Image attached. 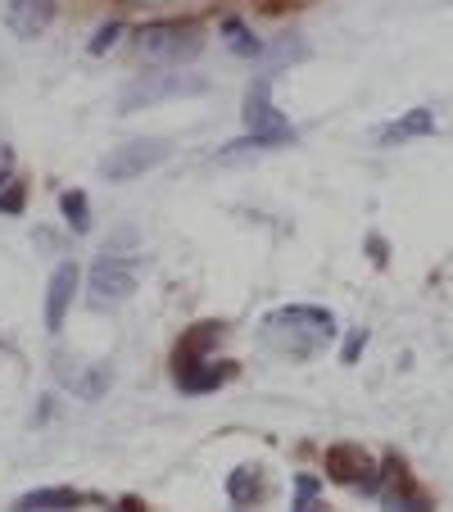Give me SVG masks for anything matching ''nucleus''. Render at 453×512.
Segmentation results:
<instances>
[{"label":"nucleus","instance_id":"16","mask_svg":"<svg viewBox=\"0 0 453 512\" xmlns=\"http://www.w3.org/2000/svg\"><path fill=\"white\" fill-rule=\"evenodd\" d=\"M313 494H318V481H313V476H299V485H295V508H313Z\"/></svg>","mask_w":453,"mask_h":512},{"label":"nucleus","instance_id":"9","mask_svg":"<svg viewBox=\"0 0 453 512\" xmlns=\"http://www.w3.org/2000/svg\"><path fill=\"white\" fill-rule=\"evenodd\" d=\"M5 19L19 37H37L55 19V0H5Z\"/></svg>","mask_w":453,"mask_h":512},{"label":"nucleus","instance_id":"2","mask_svg":"<svg viewBox=\"0 0 453 512\" xmlns=\"http://www.w3.org/2000/svg\"><path fill=\"white\" fill-rule=\"evenodd\" d=\"M245 127H250V136L236 141V150H254V145H259V150H281V145H295V127L272 105L268 73H259V78L250 82V91H245Z\"/></svg>","mask_w":453,"mask_h":512},{"label":"nucleus","instance_id":"1","mask_svg":"<svg viewBox=\"0 0 453 512\" xmlns=\"http://www.w3.org/2000/svg\"><path fill=\"white\" fill-rule=\"evenodd\" d=\"M336 336V318L318 304H290V309H277L263 318L259 340L281 358H313L331 345Z\"/></svg>","mask_w":453,"mask_h":512},{"label":"nucleus","instance_id":"18","mask_svg":"<svg viewBox=\"0 0 453 512\" xmlns=\"http://www.w3.org/2000/svg\"><path fill=\"white\" fill-rule=\"evenodd\" d=\"M363 345H367V336H363V331H354V336L345 340V363H354V358H358V349H363Z\"/></svg>","mask_w":453,"mask_h":512},{"label":"nucleus","instance_id":"7","mask_svg":"<svg viewBox=\"0 0 453 512\" xmlns=\"http://www.w3.org/2000/svg\"><path fill=\"white\" fill-rule=\"evenodd\" d=\"M78 263H59L55 272H50V286H46V327L59 331L64 327V313L68 304H73V290H78Z\"/></svg>","mask_w":453,"mask_h":512},{"label":"nucleus","instance_id":"12","mask_svg":"<svg viewBox=\"0 0 453 512\" xmlns=\"http://www.w3.org/2000/svg\"><path fill=\"white\" fill-rule=\"evenodd\" d=\"M59 209H64L68 227H73L78 236L91 232V204H87V195H82V191H64V195H59Z\"/></svg>","mask_w":453,"mask_h":512},{"label":"nucleus","instance_id":"13","mask_svg":"<svg viewBox=\"0 0 453 512\" xmlns=\"http://www.w3.org/2000/svg\"><path fill=\"white\" fill-rule=\"evenodd\" d=\"M227 494H232V503H254L263 494L259 472H254V467H241V472H232V481H227Z\"/></svg>","mask_w":453,"mask_h":512},{"label":"nucleus","instance_id":"8","mask_svg":"<svg viewBox=\"0 0 453 512\" xmlns=\"http://www.w3.org/2000/svg\"><path fill=\"white\" fill-rule=\"evenodd\" d=\"M232 363H213V358H195V363H177V386L186 395H204V390H218L222 381H232Z\"/></svg>","mask_w":453,"mask_h":512},{"label":"nucleus","instance_id":"5","mask_svg":"<svg viewBox=\"0 0 453 512\" xmlns=\"http://www.w3.org/2000/svg\"><path fill=\"white\" fill-rule=\"evenodd\" d=\"M136 290V259H123V254H109L91 268V295L87 300L96 304V309H114V304L132 300Z\"/></svg>","mask_w":453,"mask_h":512},{"label":"nucleus","instance_id":"3","mask_svg":"<svg viewBox=\"0 0 453 512\" xmlns=\"http://www.w3.org/2000/svg\"><path fill=\"white\" fill-rule=\"evenodd\" d=\"M200 32L191 23H150V28L136 32V50L150 64H182V59L200 55Z\"/></svg>","mask_w":453,"mask_h":512},{"label":"nucleus","instance_id":"19","mask_svg":"<svg viewBox=\"0 0 453 512\" xmlns=\"http://www.w3.org/2000/svg\"><path fill=\"white\" fill-rule=\"evenodd\" d=\"M132 5H164V0H132Z\"/></svg>","mask_w":453,"mask_h":512},{"label":"nucleus","instance_id":"20","mask_svg":"<svg viewBox=\"0 0 453 512\" xmlns=\"http://www.w3.org/2000/svg\"><path fill=\"white\" fill-rule=\"evenodd\" d=\"M0 182H5V173H0Z\"/></svg>","mask_w":453,"mask_h":512},{"label":"nucleus","instance_id":"15","mask_svg":"<svg viewBox=\"0 0 453 512\" xmlns=\"http://www.w3.org/2000/svg\"><path fill=\"white\" fill-rule=\"evenodd\" d=\"M118 37H123V23H105V28L91 37V55H105L109 46H118Z\"/></svg>","mask_w":453,"mask_h":512},{"label":"nucleus","instance_id":"14","mask_svg":"<svg viewBox=\"0 0 453 512\" xmlns=\"http://www.w3.org/2000/svg\"><path fill=\"white\" fill-rule=\"evenodd\" d=\"M222 32H227V46H232L236 55H259V50H263V41L254 37L241 19H227V23H222Z\"/></svg>","mask_w":453,"mask_h":512},{"label":"nucleus","instance_id":"11","mask_svg":"<svg viewBox=\"0 0 453 512\" xmlns=\"http://www.w3.org/2000/svg\"><path fill=\"white\" fill-rule=\"evenodd\" d=\"M19 512H59V508H78V490H68V485H50V490H32L23 499H14Z\"/></svg>","mask_w":453,"mask_h":512},{"label":"nucleus","instance_id":"6","mask_svg":"<svg viewBox=\"0 0 453 512\" xmlns=\"http://www.w3.org/2000/svg\"><path fill=\"white\" fill-rule=\"evenodd\" d=\"M164 159H168V141H127L100 164V173H105L109 182H132V177L159 168Z\"/></svg>","mask_w":453,"mask_h":512},{"label":"nucleus","instance_id":"4","mask_svg":"<svg viewBox=\"0 0 453 512\" xmlns=\"http://www.w3.org/2000/svg\"><path fill=\"white\" fill-rule=\"evenodd\" d=\"M200 91H209V82H204V78H186V73H145V78H136L132 87L123 91V100H118V114H136V109H150L155 100L200 96Z\"/></svg>","mask_w":453,"mask_h":512},{"label":"nucleus","instance_id":"10","mask_svg":"<svg viewBox=\"0 0 453 512\" xmlns=\"http://www.w3.org/2000/svg\"><path fill=\"white\" fill-rule=\"evenodd\" d=\"M435 132V114L431 109H408L404 118H395V123H386L381 132H376V141L381 145H404L413 141V136H431Z\"/></svg>","mask_w":453,"mask_h":512},{"label":"nucleus","instance_id":"17","mask_svg":"<svg viewBox=\"0 0 453 512\" xmlns=\"http://www.w3.org/2000/svg\"><path fill=\"white\" fill-rule=\"evenodd\" d=\"M19 209H23V186H19V182H14V186H10V191L0 195V213H19Z\"/></svg>","mask_w":453,"mask_h":512}]
</instances>
